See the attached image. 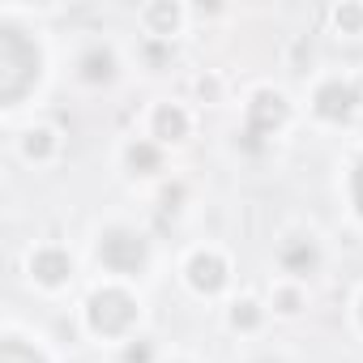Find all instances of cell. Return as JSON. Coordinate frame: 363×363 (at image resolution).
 Wrapping results in <instances>:
<instances>
[{
    "label": "cell",
    "instance_id": "6da1fadb",
    "mask_svg": "<svg viewBox=\"0 0 363 363\" xmlns=\"http://www.w3.org/2000/svg\"><path fill=\"white\" fill-rule=\"evenodd\" d=\"M35 73H39V52H35V43H30L22 30L5 26V30H0V99L13 103V99L35 82Z\"/></svg>",
    "mask_w": 363,
    "mask_h": 363
},
{
    "label": "cell",
    "instance_id": "7a4b0ae2",
    "mask_svg": "<svg viewBox=\"0 0 363 363\" xmlns=\"http://www.w3.org/2000/svg\"><path fill=\"white\" fill-rule=\"evenodd\" d=\"M133 312L137 308H133V299L124 291H103V295L90 299V325L103 329V333H120L133 320Z\"/></svg>",
    "mask_w": 363,
    "mask_h": 363
},
{
    "label": "cell",
    "instance_id": "3957f363",
    "mask_svg": "<svg viewBox=\"0 0 363 363\" xmlns=\"http://www.w3.org/2000/svg\"><path fill=\"white\" fill-rule=\"evenodd\" d=\"M103 261H107L111 269H137V265L145 261V244H141L137 235H128V231H111V235L103 240Z\"/></svg>",
    "mask_w": 363,
    "mask_h": 363
},
{
    "label": "cell",
    "instance_id": "277c9868",
    "mask_svg": "<svg viewBox=\"0 0 363 363\" xmlns=\"http://www.w3.org/2000/svg\"><path fill=\"white\" fill-rule=\"evenodd\" d=\"M189 274H193V286H201V291H218L223 286V261L218 257H193V265H189Z\"/></svg>",
    "mask_w": 363,
    "mask_h": 363
},
{
    "label": "cell",
    "instance_id": "5b68a950",
    "mask_svg": "<svg viewBox=\"0 0 363 363\" xmlns=\"http://www.w3.org/2000/svg\"><path fill=\"white\" fill-rule=\"evenodd\" d=\"M282 116H286V103L278 94H261L252 107V128H274V124H282Z\"/></svg>",
    "mask_w": 363,
    "mask_h": 363
},
{
    "label": "cell",
    "instance_id": "8992f818",
    "mask_svg": "<svg viewBox=\"0 0 363 363\" xmlns=\"http://www.w3.org/2000/svg\"><path fill=\"white\" fill-rule=\"evenodd\" d=\"M30 269H35V274H39L43 282H60V278L69 274V257H65V252H52V248H48V252H35Z\"/></svg>",
    "mask_w": 363,
    "mask_h": 363
},
{
    "label": "cell",
    "instance_id": "52a82bcc",
    "mask_svg": "<svg viewBox=\"0 0 363 363\" xmlns=\"http://www.w3.org/2000/svg\"><path fill=\"white\" fill-rule=\"evenodd\" d=\"M316 103H320V111H325V116H346V111H350V103H354V90L333 82V86H325V90H320V99H316Z\"/></svg>",
    "mask_w": 363,
    "mask_h": 363
},
{
    "label": "cell",
    "instance_id": "ba28073f",
    "mask_svg": "<svg viewBox=\"0 0 363 363\" xmlns=\"http://www.w3.org/2000/svg\"><path fill=\"white\" fill-rule=\"evenodd\" d=\"M154 124H158V137H184V128H189L184 111H175V107H162Z\"/></svg>",
    "mask_w": 363,
    "mask_h": 363
},
{
    "label": "cell",
    "instance_id": "9c48e42d",
    "mask_svg": "<svg viewBox=\"0 0 363 363\" xmlns=\"http://www.w3.org/2000/svg\"><path fill=\"white\" fill-rule=\"evenodd\" d=\"M0 363H43L30 346H22V342H5L0 346Z\"/></svg>",
    "mask_w": 363,
    "mask_h": 363
},
{
    "label": "cell",
    "instance_id": "30bf717a",
    "mask_svg": "<svg viewBox=\"0 0 363 363\" xmlns=\"http://www.w3.org/2000/svg\"><path fill=\"white\" fill-rule=\"evenodd\" d=\"M107 73H111V56H107V52L86 60V77H107Z\"/></svg>",
    "mask_w": 363,
    "mask_h": 363
},
{
    "label": "cell",
    "instance_id": "8fae6325",
    "mask_svg": "<svg viewBox=\"0 0 363 363\" xmlns=\"http://www.w3.org/2000/svg\"><path fill=\"white\" fill-rule=\"evenodd\" d=\"M128 162H133V167H154L158 154H154L150 145H133V150H128Z\"/></svg>",
    "mask_w": 363,
    "mask_h": 363
},
{
    "label": "cell",
    "instance_id": "7c38bea8",
    "mask_svg": "<svg viewBox=\"0 0 363 363\" xmlns=\"http://www.w3.org/2000/svg\"><path fill=\"white\" fill-rule=\"evenodd\" d=\"M150 18H154V26H171V22H175V9H167V5H158V9H154Z\"/></svg>",
    "mask_w": 363,
    "mask_h": 363
},
{
    "label": "cell",
    "instance_id": "4fadbf2b",
    "mask_svg": "<svg viewBox=\"0 0 363 363\" xmlns=\"http://www.w3.org/2000/svg\"><path fill=\"white\" fill-rule=\"evenodd\" d=\"M26 150H30V154H48V133H30Z\"/></svg>",
    "mask_w": 363,
    "mask_h": 363
},
{
    "label": "cell",
    "instance_id": "5bb4252c",
    "mask_svg": "<svg viewBox=\"0 0 363 363\" xmlns=\"http://www.w3.org/2000/svg\"><path fill=\"white\" fill-rule=\"evenodd\" d=\"M286 261H291V265H303V261L312 265V248H295V252H286Z\"/></svg>",
    "mask_w": 363,
    "mask_h": 363
},
{
    "label": "cell",
    "instance_id": "9a60e30c",
    "mask_svg": "<svg viewBox=\"0 0 363 363\" xmlns=\"http://www.w3.org/2000/svg\"><path fill=\"white\" fill-rule=\"evenodd\" d=\"M252 320H257L252 303H240V312H235V325H252Z\"/></svg>",
    "mask_w": 363,
    "mask_h": 363
},
{
    "label": "cell",
    "instance_id": "2e32d148",
    "mask_svg": "<svg viewBox=\"0 0 363 363\" xmlns=\"http://www.w3.org/2000/svg\"><path fill=\"white\" fill-rule=\"evenodd\" d=\"M337 22H346V26H354V22H363V13H359V9H342V13H337Z\"/></svg>",
    "mask_w": 363,
    "mask_h": 363
},
{
    "label": "cell",
    "instance_id": "e0dca14e",
    "mask_svg": "<svg viewBox=\"0 0 363 363\" xmlns=\"http://www.w3.org/2000/svg\"><path fill=\"white\" fill-rule=\"evenodd\" d=\"M145 359H150V350H145V346H133V350H128V363H145Z\"/></svg>",
    "mask_w": 363,
    "mask_h": 363
},
{
    "label": "cell",
    "instance_id": "ac0fdd59",
    "mask_svg": "<svg viewBox=\"0 0 363 363\" xmlns=\"http://www.w3.org/2000/svg\"><path fill=\"white\" fill-rule=\"evenodd\" d=\"M354 197H359V210H363V167H359V175H354Z\"/></svg>",
    "mask_w": 363,
    "mask_h": 363
}]
</instances>
